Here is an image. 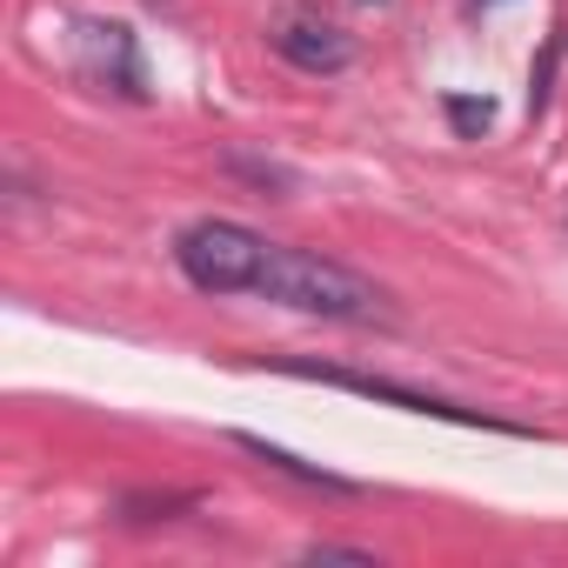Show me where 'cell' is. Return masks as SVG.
I'll return each instance as SVG.
<instances>
[{
	"mask_svg": "<svg viewBox=\"0 0 568 568\" xmlns=\"http://www.w3.org/2000/svg\"><path fill=\"white\" fill-rule=\"evenodd\" d=\"M254 295L261 302H281L295 315H322V322H388V295L375 281H362L355 267L328 261V254H308V247H281L267 241V261L254 274Z\"/></svg>",
	"mask_w": 568,
	"mask_h": 568,
	"instance_id": "cell-1",
	"label": "cell"
},
{
	"mask_svg": "<svg viewBox=\"0 0 568 568\" xmlns=\"http://www.w3.org/2000/svg\"><path fill=\"white\" fill-rule=\"evenodd\" d=\"M174 261L201 295H254L267 241L254 227H241V221H187L174 234Z\"/></svg>",
	"mask_w": 568,
	"mask_h": 568,
	"instance_id": "cell-2",
	"label": "cell"
},
{
	"mask_svg": "<svg viewBox=\"0 0 568 568\" xmlns=\"http://www.w3.org/2000/svg\"><path fill=\"white\" fill-rule=\"evenodd\" d=\"M288 375L328 382V388H348V395H368V402H395V408H408V415H442V422H462V428H508V422H495V415H481V408H455V402H442V395H422V388H402V382H382V375H348V368H288ZM508 435H515V428H508Z\"/></svg>",
	"mask_w": 568,
	"mask_h": 568,
	"instance_id": "cell-3",
	"label": "cell"
},
{
	"mask_svg": "<svg viewBox=\"0 0 568 568\" xmlns=\"http://www.w3.org/2000/svg\"><path fill=\"white\" fill-rule=\"evenodd\" d=\"M274 54L288 61V68H302V74H342V68H355V41L335 21H315V14H295L288 28H281Z\"/></svg>",
	"mask_w": 568,
	"mask_h": 568,
	"instance_id": "cell-4",
	"label": "cell"
},
{
	"mask_svg": "<svg viewBox=\"0 0 568 568\" xmlns=\"http://www.w3.org/2000/svg\"><path fill=\"white\" fill-rule=\"evenodd\" d=\"M81 41H88V68H94L108 88H121L128 101L148 94V88H141V61H134V34H128L121 21H88Z\"/></svg>",
	"mask_w": 568,
	"mask_h": 568,
	"instance_id": "cell-5",
	"label": "cell"
},
{
	"mask_svg": "<svg viewBox=\"0 0 568 568\" xmlns=\"http://www.w3.org/2000/svg\"><path fill=\"white\" fill-rule=\"evenodd\" d=\"M234 448H247L261 468L288 475V481H302V488H315V495H362L348 475H335V468H315V462H302V455H288V448H274V442H261V435H234Z\"/></svg>",
	"mask_w": 568,
	"mask_h": 568,
	"instance_id": "cell-6",
	"label": "cell"
},
{
	"mask_svg": "<svg viewBox=\"0 0 568 568\" xmlns=\"http://www.w3.org/2000/svg\"><path fill=\"white\" fill-rule=\"evenodd\" d=\"M442 108H448V121H455V134H462V141H481V134H488V121H495V108H488V101H468V94H448Z\"/></svg>",
	"mask_w": 568,
	"mask_h": 568,
	"instance_id": "cell-7",
	"label": "cell"
},
{
	"mask_svg": "<svg viewBox=\"0 0 568 568\" xmlns=\"http://www.w3.org/2000/svg\"><path fill=\"white\" fill-rule=\"evenodd\" d=\"M134 521H154V515H174V508H194V495H128L121 501Z\"/></svg>",
	"mask_w": 568,
	"mask_h": 568,
	"instance_id": "cell-8",
	"label": "cell"
},
{
	"mask_svg": "<svg viewBox=\"0 0 568 568\" xmlns=\"http://www.w3.org/2000/svg\"><path fill=\"white\" fill-rule=\"evenodd\" d=\"M308 561H375V555H368V548H328V541H315Z\"/></svg>",
	"mask_w": 568,
	"mask_h": 568,
	"instance_id": "cell-9",
	"label": "cell"
}]
</instances>
